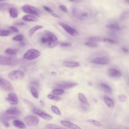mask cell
Returning <instances> with one entry per match:
<instances>
[{"label": "cell", "instance_id": "cell-1", "mask_svg": "<svg viewBox=\"0 0 129 129\" xmlns=\"http://www.w3.org/2000/svg\"><path fill=\"white\" fill-rule=\"evenodd\" d=\"M44 32L47 36L48 47L52 48L57 46L58 44V40L56 36L52 32L46 30Z\"/></svg>", "mask_w": 129, "mask_h": 129}, {"label": "cell", "instance_id": "cell-2", "mask_svg": "<svg viewBox=\"0 0 129 129\" xmlns=\"http://www.w3.org/2000/svg\"><path fill=\"white\" fill-rule=\"evenodd\" d=\"M23 11L25 13L39 17V11L35 7L28 5H23L22 8Z\"/></svg>", "mask_w": 129, "mask_h": 129}, {"label": "cell", "instance_id": "cell-3", "mask_svg": "<svg viewBox=\"0 0 129 129\" xmlns=\"http://www.w3.org/2000/svg\"><path fill=\"white\" fill-rule=\"evenodd\" d=\"M41 55V52L39 51L34 49H30L24 54L23 58L28 60H32L38 58Z\"/></svg>", "mask_w": 129, "mask_h": 129}, {"label": "cell", "instance_id": "cell-4", "mask_svg": "<svg viewBox=\"0 0 129 129\" xmlns=\"http://www.w3.org/2000/svg\"><path fill=\"white\" fill-rule=\"evenodd\" d=\"M8 76L12 80H18L23 79L25 77V74L22 71L18 70L11 72Z\"/></svg>", "mask_w": 129, "mask_h": 129}, {"label": "cell", "instance_id": "cell-5", "mask_svg": "<svg viewBox=\"0 0 129 129\" xmlns=\"http://www.w3.org/2000/svg\"><path fill=\"white\" fill-rule=\"evenodd\" d=\"M0 88L6 91H11L14 90V87L9 82L0 77Z\"/></svg>", "mask_w": 129, "mask_h": 129}, {"label": "cell", "instance_id": "cell-6", "mask_svg": "<svg viewBox=\"0 0 129 129\" xmlns=\"http://www.w3.org/2000/svg\"><path fill=\"white\" fill-rule=\"evenodd\" d=\"M23 120L26 123L30 126L37 125L39 122L38 119L37 117L33 116L26 117L24 118Z\"/></svg>", "mask_w": 129, "mask_h": 129}, {"label": "cell", "instance_id": "cell-7", "mask_svg": "<svg viewBox=\"0 0 129 129\" xmlns=\"http://www.w3.org/2000/svg\"><path fill=\"white\" fill-rule=\"evenodd\" d=\"M59 25L62 27L63 29L67 33L70 35L73 36H76L78 35V32L74 28L67 24L62 22H59Z\"/></svg>", "mask_w": 129, "mask_h": 129}, {"label": "cell", "instance_id": "cell-8", "mask_svg": "<svg viewBox=\"0 0 129 129\" xmlns=\"http://www.w3.org/2000/svg\"><path fill=\"white\" fill-rule=\"evenodd\" d=\"M6 100L8 102L12 105L17 104L18 102V97L14 93H11L8 95Z\"/></svg>", "mask_w": 129, "mask_h": 129}, {"label": "cell", "instance_id": "cell-9", "mask_svg": "<svg viewBox=\"0 0 129 129\" xmlns=\"http://www.w3.org/2000/svg\"><path fill=\"white\" fill-rule=\"evenodd\" d=\"M109 59L105 56L97 57L92 59L91 62L96 64H108L109 62Z\"/></svg>", "mask_w": 129, "mask_h": 129}, {"label": "cell", "instance_id": "cell-10", "mask_svg": "<svg viewBox=\"0 0 129 129\" xmlns=\"http://www.w3.org/2000/svg\"><path fill=\"white\" fill-rule=\"evenodd\" d=\"M35 114L41 117L43 119L47 121L51 120L53 119V117L44 113L40 110L35 108L33 111Z\"/></svg>", "mask_w": 129, "mask_h": 129}, {"label": "cell", "instance_id": "cell-11", "mask_svg": "<svg viewBox=\"0 0 129 129\" xmlns=\"http://www.w3.org/2000/svg\"><path fill=\"white\" fill-rule=\"evenodd\" d=\"M108 75L112 78H119L121 75V73L119 70L114 68H111L108 71Z\"/></svg>", "mask_w": 129, "mask_h": 129}, {"label": "cell", "instance_id": "cell-12", "mask_svg": "<svg viewBox=\"0 0 129 129\" xmlns=\"http://www.w3.org/2000/svg\"><path fill=\"white\" fill-rule=\"evenodd\" d=\"M5 114L7 115H21V112L17 107H12L8 109L5 111Z\"/></svg>", "mask_w": 129, "mask_h": 129}, {"label": "cell", "instance_id": "cell-13", "mask_svg": "<svg viewBox=\"0 0 129 129\" xmlns=\"http://www.w3.org/2000/svg\"><path fill=\"white\" fill-rule=\"evenodd\" d=\"M12 63V60L10 59L0 55V64L3 65H8Z\"/></svg>", "mask_w": 129, "mask_h": 129}, {"label": "cell", "instance_id": "cell-14", "mask_svg": "<svg viewBox=\"0 0 129 129\" xmlns=\"http://www.w3.org/2000/svg\"><path fill=\"white\" fill-rule=\"evenodd\" d=\"M61 123L63 125L71 129H82L76 125L65 121H61Z\"/></svg>", "mask_w": 129, "mask_h": 129}, {"label": "cell", "instance_id": "cell-15", "mask_svg": "<svg viewBox=\"0 0 129 129\" xmlns=\"http://www.w3.org/2000/svg\"><path fill=\"white\" fill-rule=\"evenodd\" d=\"M22 18L24 21L27 22H35L38 21V19L37 18L30 15H27L24 16Z\"/></svg>", "mask_w": 129, "mask_h": 129}, {"label": "cell", "instance_id": "cell-16", "mask_svg": "<svg viewBox=\"0 0 129 129\" xmlns=\"http://www.w3.org/2000/svg\"><path fill=\"white\" fill-rule=\"evenodd\" d=\"M9 13L10 16L12 18H17L18 15V11L16 8L11 7L9 9Z\"/></svg>", "mask_w": 129, "mask_h": 129}, {"label": "cell", "instance_id": "cell-17", "mask_svg": "<svg viewBox=\"0 0 129 129\" xmlns=\"http://www.w3.org/2000/svg\"><path fill=\"white\" fill-rule=\"evenodd\" d=\"M13 123L15 127L19 128L25 129L26 128L25 125L21 121L15 120L13 121Z\"/></svg>", "mask_w": 129, "mask_h": 129}, {"label": "cell", "instance_id": "cell-18", "mask_svg": "<svg viewBox=\"0 0 129 129\" xmlns=\"http://www.w3.org/2000/svg\"><path fill=\"white\" fill-rule=\"evenodd\" d=\"M64 66L69 67H75L79 66H80L79 63L76 62H67L63 63Z\"/></svg>", "mask_w": 129, "mask_h": 129}, {"label": "cell", "instance_id": "cell-19", "mask_svg": "<svg viewBox=\"0 0 129 129\" xmlns=\"http://www.w3.org/2000/svg\"><path fill=\"white\" fill-rule=\"evenodd\" d=\"M104 100L107 105L110 108H112L114 107L115 104L113 101L111 99L107 97H105Z\"/></svg>", "mask_w": 129, "mask_h": 129}, {"label": "cell", "instance_id": "cell-20", "mask_svg": "<svg viewBox=\"0 0 129 129\" xmlns=\"http://www.w3.org/2000/svg\"><path fill=\"white\" fill-rule=\"evenodd\" d=\"M43 27L42 26H36L32 28L28 32V34L30 37L33 36L37 31L42 29Z\"/></svg>", "mask_w": 129, "mask_h": 129}, {"label": "cell", "instance_id": "cell-21", "mask_svg": "<svg viewBox=\"0 0 129 129\" xmlns=\"http://www.w3.org/2000/svg\"><path fill=\"white\" fill-rule=\"evenodd\" d=\"M106 27L109 28H111L116 30H119L120 29V28L118 24L115 22H112L107 24L106 26Z\"/></svg>", "mask_w": 129, "mask_h": 129}, {"label": "cell", "instance_id": "cell-22", "mask_svg": "<svg viewBox=\"0 0 129 129\" xmlns=\"http://www.w3.org/2000/svg\"><path fill=\"white\" fill-rule=\"evenodd\" d=\"M100 88L104 92L107 93L111 94L112 92V90L110 87L106 84L102 83L100 85Z\"/></svg>", "mask_w": 129, "mask_h": 129}, {"label": "cell", "instance_id": "cell-23", "mask_svg": "<svg viewBox=\"0 0 129 129\" xmlns=\"http://www.w3.org/2000/svg\"><path fill=\"white\" fill-rule=\"evenodd\" d=\"M77 85V84L75 83H63L59 85V86L60 88H69L74 87Z\"/></svg>", "mask_w": 129, "mask_h": 129}, {"label": "cell", "instance_id": "cell-24", "mask_svg": "<svg viewBox=\"0 0 129 129\" xmlns=\"http://www.w3.org/2000/svg\"><path fill=\"white\" fill-rule=\"evenodd\" d=\"M78 97L79 99L81 102L87 106H89V104H88L87 99L83 94L79 93L78 95Z\"/></svg>", "mask_w": 129, "mask_h": 129}, {"label": "cell", "instance_id": "cell-25", "mask_svg": "<svg viewBox=\"0 0 129 129\" xmlns=\"http://www.w3.org/2000/svg\"><path fill=\"white\" fill-rule=\"evenodd\" d=\"M30 91L32 96L35 98L38 99V95L36 89L33 87H31L30 88Z\"/></svg>", "mask_w": 129, "mask_h": 129}, {"label": "cell", "instance_id": "cell-26", "mask_svg": "<svg viewBox=\"0 0 129 129\" xmlns=\"http://www.w3.org/2000/svg\"><path fill=\"white\" fill-rule=\"evenodd\" d=\"M72 14L75 18L80 20H82L83 18L79 15L77 10L75 9H73L72 10Z\"/></svg>", "mask_w": 129, "mask_h": 129}, {"label": "cell", "instance_id": "cell-27", "mask_svg": "<svg viewBox=\"0 0 129 129\" xmlns=\"http://www.w3.org/2000/svg\"><path fill=\"white\" fill-rule=\"evenodd\" d=\"M87 121L92 123L94 124L95 126L99 127H101L102 126V125L98 121L92 119H90L87 120Z\"/></svg>", "mask_w": 129, "mask_h": 129}, {"label": "cell", "instance_id": "cell-28", "mask_svg": "<svg viewBox=\"0 0 129 129\" xmlns=\"http://www.w3.org/2000/svg\"><path fill=\"white\" fill-rule=\"evenodd\" d=\"M5 52L7 54L14 55L17 53V51L15 50L11 49V48H8L5 51Z\"/></svg>", "mask_w": 129, "mask_h": 129}, {"label": "cell", "instance_id": "cell-29", "mask_svg": "<svg viewBox=\"0 0 129 129\" xmlns=\"http://www.w3.org/2000/svg\"><path fill=\"white\" fill-rule=\"evenodd\" d=\"M23 101L29 107L31 110L33 111L35 108L33 104L29 101L26 99H24Z\"/></svg>", "mask_w": 129, "mask_h": 129}, {"label": "cell", "instance_id": "cell-30", "mask_svg": "<svg viewBox=\"0 0 129 129\" xmlns=\"http://www.w3.org/2000/svg\"><path fill=\"white\" fill-rule=\"evenodd\" d=\"M51 110L55 114L58 115H61V114L58 108L54 106H52L51 107Z\"/></svg>", "mask_w": 129, "mask_h": 129}, {"label": "cell", "instance_id": "cell-31", "mask_svg": "<svg viewBox=\"0 0 129 129\" xmlns=\"http://www.w3.org/2000/svg\"><path fill=\"white\" fill-rule=\"evenodd\" d=\"M16 118L15 117L13 116L4 115L2 116L1 119L6 121H9L15 119Z\"/></svg>", "mask_w": 129, "mask_h": 129}, {"label": "cell", "instance_id": "cell-32", "mask_svg": "<svg viewBox=\"0 0 129 129\" xmlns=\"http://www.w3.org/2000/svg\"><path fill=\"white\" fill-rule=\"evenodd\" d=\"M10 33V31L9 30H0V36H9Z\"/></svg>", "mask_w": 129, "mask_h": 129}, {"label": "cell", "instance_id": "cell-33", "mask_svg": "<svg viewBox=\"0 0 129 129\" xmlns=\"http://www.w3.org/2000/svg\"><path fill=\"white\" fill-rule=\"evenodd\" d=\"M118 98L119 100L121 102H125L127 100V96L125 95L121 94L118 96Z\"/></svg>", "mask_w": 129, "mask_h": 129}, {"label": "cell", "instance_id": "cell-34", "mask_svg": "<svg viewBox=\"0 0 129 129\" xmlns=\"http://www.w3.org/2000/svg\"><path fill=\"white\" fill-rule=\"evenodd\" d=\"M23 38V36L22 35H18L14 37L13 39L15 41H21Z\"/></svg>", "mask_w": 129, "mask_h": 129}, {"label": "cell", "instance_id": "cell-35", "mask_svg": "<svg viewBox=\"0 0 129 129\" xmlns=\"http://www.w3.org/2000/svg\"><path fill=\"white\" fill-rule=\"evenodd\" d=\"M52 92H53V93L56 95H60L63 94L64 93V91L62 89H55L52 91Z\"/></svg>", "mask_w": 129, "mask_h": 129}, {"label": "cell", "instance_id": "cell-36", "mask_svg": "<svg viewBox=\"0 0 129 129\" xmlns=\"http://www.w3.org/2000/svg\"><path fill=\"white\" fill-rule=\"evenodd\" d=\"M89 39L91 40L96 41H103V39L99 37H90Z\"/></svg>", "mask_w": 129, "mask_h": 129}, {"label": "cell", "instance_id": "cell-37", "mask_svg": "<svg viewBox=\"0 0 129 129\" xmlns=\"http://www.w3.org/2000/svg\"><path fill=\"white\" fill-rule=\"evenodd\" d=\"M103 41L112 44H115L117 43V42L114 40L108 38H104Z\"/></svg>", "mask_w": 129, "mask_h": 129}, {"label": "cell", "instance_id": "cell-38", "mask_svg": "<svg viewBox=\"0 0 129 129\" xmlns=\"http://www.w3.org/2000/svg\"><path fill=\"white\" fill-rule=\"evenodd\" d=\"M85 45L87 46L92 47H96L98 46L97 44L92 42H87L85 43Z\"/></svg>", "mask_w": 129, "mask_h": 129}, {"label": "cell", "instance_id": "cell-39", "mask_svg": "<svg viewBox=\"0 0 129 129\" xmlns=\"http://www.w3.org/2000/svg\"><path fill=\"white\" fill-rule=\"evenodd\" d=\"M9 29L11 31L15 33H18L19 30L17 28L14 26H10L9 27Z\"/></svg>", "mask_w": 129, "mask_h": 129}, {"label": "cell", "instance_id": "cell-40", "mask_svg": "<svg viewBox=\"0 0 129 129\" xmlns=\"http://www.w3.org/2000/svg\"><path fill=\"white\" fill-rule=\"evenodd\" d=\"M60 9L66 13H68V9L67 7L64 5H60L59 6Z\"/></svg>", "mask_w": 129, "mask_h": 129}, {"label": "cell", "instance_id": "cell-41", "mask_svg": "<svg viewBox=\"0 0 129 129\" xmlns=\"http://www.w3.org/2000/svg\"><path fill=\"white\" fill-rule=\"evenodd\" d=\"M1 120L3 124L6 127L8 128L9 127L10 124L8 121L2 119H1Z\"/></svg>", "mask_w": 129, "mask_h": 129}, {"label": "cell", "instance_id": "cell-42", "mask_svg": "<svg viewBox=\"0 0 129 129\" xmlns=\"http://www.w3.org/2000/svg\"><path fill=\"white\" fill-rule=\"evenodd\" d=\"M46 127L50 129H55V128H57L58 126L56 125H54L52 124H49L47 125L46 126Z\"/></svg>", "mask_w": 129, "mask_h": 129}, {"label": "cell", "instance_id": "cell-43", "mask_svg": "<svg viewBox=\"0 0 129 129\" xmlns=\"http://www.w3.org/2000/svg\"><path fill=\"white\" fill-rule=\"evenodd\" d=\"M43 7L44 9L47 11L48 12V13H52L53 12V11H52L50 8L46 6H44Z\"/></svg>", "mask_w": 129, "mask_h": 129}, {"label": "cell", "instance_id": "cell-44", "mask_svg": "<svg viewBox=\"0 0 129 129\" xmlns=\"http://www.w3.org/2000/svg\"><path fill=\"white\" fill-rule=\"evenodd\" d=\"M10 5L9 4L7 3H2L0 4V9H3V8L9 6Z\"/></svg>", "mask_w": 129, "mask_h": 129}, {"label": "cell", "instance_id": "cell-45", "mask_svg": "<svg viewBox=\"0 0 129 129\" xmlns=\"http://www.w3.org/2000/svg\"><path fill=\"white\" fill-rule=\"evenodd\" d=\"M71 44L68 43H62L60 44V46L63 47H68L71 46Z\"/></svg>", "mask_w": 129, "mask_h": 129}, {"label": "cell", "instance_id": "cell-46", "mask_svg": "<svg viewBox=\"0 0 129 129\" xmlns=\"http://www.w3.org/2000/svg\"><path fill=\"white\" fill-rule=\"evenodd\" d=\"M41 42L44 43H46L48 42V38L43 37L41 39Z\"/></svg>", "mask_w": 129, "mask_h": 129}, {"label": "cell", "instance_id": "cell-47", "mask_svg": "<svg viewBox=\"0 0 129 129\" xmlns=\"http://www.w3.org/2000/svg\"><path fill=\"white\" fill-rule=\"evenodd\" d=\"M51 14L52 16L55 18H62L60 16L55 13H52Z\"/></svg>", "mask_w": 129, "mask_h": 129}, {"label": "cell", "instance_id": "cell-48", "mask_svg": "<svg viewBox=\"0 0 129 129\" xmlns=\"http://www.w3.org/2000/svg\"><path fill=\"white\" fill-rule=\"evenodd\" d=\"M61 99V98L59 97L56 96H54V97L52 98V100H58Z\"/></svg>", "mask_w": 129, "mask_h": 129}, {"label": "cell", "instance_id": "cell-49", "mask_svg": "<svg viewBox=\"0 0 129 129\" xmlns=\"http://www.w3.org/2000/svg\"><path fill=\"white\" fill-rule=\"evenodd\" d=\"M54 96L53 95L50 94L47 96V97L50 99H52Z\"/></svg>", "mask_w": 129, "mask_h": 129}, {"label": "cell", "instance_id": "cell-50", "mask_svg": "<svg viewBox=\"0 0 129 129\" xmlns=\"http://www.w3.org/2000/svg\"><path fill=\"white\" fill-rule=\"evenodd\" d=\"M127 14H124L122 16V18L125 19L127 17Z\"/></svg>", "mask_w": 129, "mask_h": 129}, {"label": "cell", "instance_id": "cell-51", "mask_svg": "<svg viewBox=\"0 0 129 129\" xmlns=\"http://www.w3.org/2000/svg\"><path fill=\"white\" fill-rule=\"evenodd\" d=\"M82 15L83 17H87L88 16V14L87 13H84L82 14Z\"/></svg>", "mask_w": 129, "mask_h": 129}, {"label": "cell", "instance_id": "cell-52", "mask_svg": "<svg viewBox=\"0 0 129 129\" xmlns=\"http://www.w3.org/2000/svg\"><path fill=\"white\" fill-rule=\"evenodd\" d=\"M122 50L124 52H128V50L126 48L122 47Z\"/></svg>", "mask_w": 129, "mask_h": 129}, {"label": "cell", "instance_id": "cell-53", "mask_svg": "<svg viewBox=\"0 0 129 129\" xmlns=\"http://www.w3.org/2000/svg\"><path fill=\"white\" fill-rule=\"evenodd\" d=\"M40 103L42 106H44L45 105V104H44V102L42 100L40 101Z\"/></svg>", "mask_w": 129, "mask_h": 129}, {"label": "cell", "instance_id": "cell-54", "mask_svg": "<svg viewBox=\"0 0 129 129\" xmlns=\"http://www.w3.org/2000/svg\"><path fill=\"white\" fill-rule=\"evenodd\" d=\"M51 74L52 76H55L57 74H56V72H51Z\"/></svg>", "mask_w": 129, "mask_h": 129}, {"label": "cell", "instance_id": "cell-55", "mask_svg": "<svg viewBox=\"0 0 129 129\" xmlns=\"http://www.w3.org/2000/svg\"><path fill=\"white\" fill-rule=\"evenodd\" d=\"M88 85L90 86H92V83L88 82Z\"/></svg>", "mask_w": 129, "mask_h": 129}, {"label": "cell", "instance_id": "cell-56", "mask_svg": "<svg viewBox=\"0 0 129 129\" xmlns=\"http://www.w3.org/2000/svg\"><path fill=\"white\" fill-rule=\"evenodd\" d=\"M125 3H126V4H129V0H127L124 1Z\"/></svg>", "mask_w": 129, "mask_h": 129}, {"label": "cell", "instance_id": "cell-57", "mask_svg": "<svg viewBox=\"0 0 129 129\" xmlns=\"http://www.w3.org/2000/svg\"><path fill=\"white\" fill-rule=\"evenodd\" d=\"M55 129H60V128H55Z\"/></svg>", "mask_w": 129, "mask_h": 129}]
</instances>
